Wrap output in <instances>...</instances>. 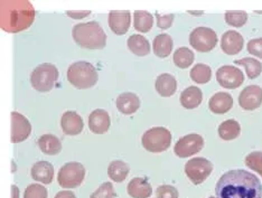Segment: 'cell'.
<instances>
[{
    "instance_id": "6",
    "label": "cell",
    "mask_w": 262,
    "mask_h": 198,
    "mask_svg": "<svg viewBox=\"0 0 262 198\" xmlns=\"http://www.w3.org/2000/svg\"><path fill=\"white\" fill-rule=\"evenodd\" d=\"M142 146L150 152H163L171 143V134L164 127H156L147 130L142 136Z\"/></svg>"
},
{
    "instance_id": "40",
    "label": "cell",
    "mask_w": 262,
    "mask_h": 198,
    "mask_svg": "<svg viewBox=\"0 0 262 198\" xmlns=\"http://www.w3.org/2000/svg\"><path fill=\"white\" fill-rule=\"evenodd\" d=\"M67 14L71 18H73V19H82V18L89 16L91 13H90V11H84V13H83V11H81V13H75V11H74V13H72V11H68Z\"/></svg>"
},
{
    "instance_id": "24",
    "label": "cell",
    "mask_w": 262,
    "mask_h": 198,
    "mask_svg": "<svg viewBox=\"0 0 262 198\" xmlns=\"http://www.w3.org/2000/svg\"><path fill=\"white\" fill-rule=\"evenodd\" d=\"M128 49L137 56H146L150 53V44L142 35H131L127 41Z\"/></svg>"
},
{
    "instance_id": "28",
    "label": "cell",
    "mask_w": 262,
    "mask_h": 198,
    "mask_svg": "<svg viewBox=\"0 0 262 198\" xmlns=\"http://www.w3.org/2000/svg\"><path fill=\"white\" fill-rule=\"evenodd\" d=\"M154 17L148 11L137 10L134 14V26L140 33H148L152 28Z\"/></svg>"
},
{
    "instance_id": "42",
    "label": "cell",
    "mask_w": 262,
    "mask_h": 198,
    "mask_svg": "<svg viewBox=\"0 0 262 198\" xmlns=\"http://www.w3.org/2000/svg\"><path fill=\"white\" fill-rule=\"evenodd\" d=\"M19 197V190L17 188V186H11V198H18Z\"/></svg>"
},
{
    "instance_id": "9",
    "label": "cell",
    "mask_w": 262,
    "mask_h": 198,
    "mask_svg": "<svg viewBox=\"0 0 262 198\" xmlns=\"http://www.w3.org/2000/svg\"><path fill=\"white\" fill-rule=\"evenodd\" d=\"M213 165L210 160L205 158H193L185 165V172L190 182L195 185H200L211 175Z\"/></svg>"
},
{
    "instance_id": "3",
    "label": "cell",
    "mask_w": 262,
    "mask_h": 198,
    "mask_svg": "<svg viewBox=\"0 0 262 198\" xmlns=\"http://www.w3.org/2000/svg\"><path fill=\"white\" fill-rule=\"evenodd\" d=\"M72 36L82 49L102 50L106 44V35L97 21L77 24L72 29Z\"/></svg>"
},
{
    "instance_id": "17",
    "label": "cell",
    "mask_w": 262,
    "mask_h": 198,
    "mask_svg": "<svg viewBox=\"0 0 262 198\" xmlns=\"http://www.w3.org/2000/svg\"><path fill=\"white\" fill-rule=\"evenodd\" d=\"M110 124L111 121L109 113L102 109L94 110L90 115V117H89V128H90V130L94 132V134H104V132L109 130Z\"/></svg>"
},
{
    "instance_id": "19",
    "label": "cell",
    "mask_w": 262,
    "mask_h": 198,
    "mask_svg": "<svg viewBox=\"0 0 262 198\" xmlns=\"http://www.w3.org/2000/svg\"><path fill=\"white\" fill-rule=\"evenodd\" d=\"M117 107L123 115H134L140 107V100L135 93H122L117 99Z\"/></svg>"
},
{
    "instance_id": "22",
    "label": "cell",
    "mask_w": 262,
    "mask_h": 198,
    "mask_svg": "<svg viewBox=\"0 0 262 198\" xmlns=\"http://www.w3.org/2000/svg\"><path fill=\"white\" fill-rule=\"evenodd\" d=\"M127 190L133 198H148L152 194L150 184L144 178H134L129 183Z\"/></svg>"
},
{
    "instance_id": "38",
    "label": "cell",
    "mask_w": 262,
    "mask_h": 198,
    "mask_svg": "<svg viewBox=\"0 0 262 198\" xmlns=\"http://www.w3.org/2000/svg\"><path fill=\"white\" fill-rule=\"evenodd\" d=\"M248 52L252 55L262 58V38L251 39L248 43Z\"/></svg>"
},
{
    "instance_id": "26",
    "label": "cell",
    "mask_w": 262,
    "mask_h": 198,
    "mask_svg": "<svg viewBox=\"0 0 262 198\" xmlns=\"http://www.w3.org/2000/svg\"><path fill=\"white\" fill-rule=\"evenodd\" d=\"M38 146L45 155L54 156L62 150V143L57 137L53 135H44L38 139Z\"/></svg>"
},
{
    "instance_id": "30",
    "label": "cell",
    "mask_w": 262,
    "mask_h": 198,
    "mask_svg": "<svg viewBox=\"0 0 262 198\" xmlns=\"http://www.w3.org/2000/svg\"><path fill=\"white\" fill-rule=\"evenodd\" d=\"M190 79L198 84H205L210 82L212 77V70L208 65L205 64H196L190 70Z\"/></svg>"
},
{
    "instance_id": "34",
    "label": "cell",
    "mask_w": 262,
    "mask_h": 198,
    "mask_svg": "<svg viewBox=\"0 0 262 198\" xmlns=\"http://www.w3.org/2000/svg\"><path fill=\"white\" fill-rule=\"evenodd\" d=\"M246 165L262 176V152L254 151L249 153L246 158Z\"/></svg>"
},
{
    "instance_id": "20",
    "label": "cell",
    "mask_w": 262,
    "mask_h": 198,
    "mask_svg": "<svg viewBox=\"0 0 262 198\" xmlns=\"http://www.w3.org/2000/svg\"><path fill=\"white\" fill-rule=\"evenodd\" d=\"M181 104L185 107V109L192 110L198 107L203 100V93L201 90L196 86H189L184 90L181 94Z\"/></svg>"
},
{
    "instance_id": "21",
    "label": "cell",
    "mask_w": 262,
    "mask_h": 198,
    "mask_svg": "<svg viewBox=\"0 0 262 198\" xmlns=\"http://www.w3.org/2000/svg\"><path fill=\"white\" fill-rule=\"evenodd\" d=\"M32 177L39 183L51 184L54 177V168L47 161H39L32 168Z\"/></svg>"
},
{
    "instance_id": "37",
    "label": "cell",
    "mask_w": 262,
    "mask_h": 198,
    "mask_svg": "<svg viewBox=\"0 0 262 198\" xmlns=\"http://www.w3.org/2000/svg\"><path fill=\"white\" fill-rule=\"evenodd\" d=\"M157 198H178V191L169 185H163L157 189Z\"/></svg>"
},
{
    "instance_id": "14",
    "label": "cell",
    "mask_w": 262,
    "mask_h": 198,
    "mask_svg": "<svg viewBox=\"0 0 262 198\" xmlns=\"http://www.w3.org/2000/svg\"><path fill=\"white\" fill-rule=\"evenodd\" d=\"M244 45V39L240 33L235 31H228L222 35L221 47L226 55H236L239 54Z\"/></svg>"
},
{
    "instance_id": "4",
    "label": "cell",
    "mask_w": 262,
    "mask_h": 198,
    "mask_svg": "<svg viewBox=\"0 0 262 198\" xmlns=\"http://www.w3.org/2000/svg\"><path fill=\"white\" fill-rule=\"evenodd\" d=\"M68 80L76 89H90L98 82V72L89 62H75L68 70Z\"/></svg>"
},
{
    "instance_id": "2",
    "label": "cell",
    "mask_w": 262,
    "mask_h": 198,
    "mask_svg": "<svg viewBox=\"0 0 262 198\" xmlns=\"http://www.w3.org/2000/svg\"><path fill=\"white\" fill-rule=\"evenodd\" d=\"M35 11L26 2L2 3V28L6 32L17 33L24 31L34 20Z\"/></svg>"
},
{
    "instance_id": "15",
    "label": "cell",
    "mask_w": 262,
    "mask_h": 198,
    "mask_svg": "<svg viewBox=\"0 0 262 198\" xmlns=\"http://www.w3.org/2000/svg\"><path fill=\"white\" fill-rule=\"evenodd\" d=\"M61 127L65 135L76 136L82 132L84 123H83L82 118L76 112L68 111L62 116Z\"/></svg>"
},
{
    "instance_id": "1",
    "label": "cell",
    "mask_w": 262,
    "mask_h": 198,
    "mask_svg": "<svg viewBox=\"0 0 262 198\" xmlns=\"http://www.w3.org/2000/svg\"><path fill=\"white\" fill-rule=\"evenodd\" d=\"M215 194L216 198H262V184L251 172L230 170L220 178Z\"/></svg>"
},
{
    "instance_id": "29",
    "label": "cell",
    "mask_w": 262,
    "mask_h": 198,
    "mask_svg": "<svg viewBox=\"0 0 262 198\" xmlns=\"http://www.w3.org/2000/svg\"><path fill=\"white\" fill-rule=\"evenodd\" d=\"M129 171H130L129 166L121 160L112 161L108 168L109 177L112 179V181H115L117 183L123 182L129 175Z\"/></svg>"
},
{
    "instance_id": "25",
    "label": "cell",
    "mask_w": 262,
    "mask_h": 198,
    "mask_svg": "<svg viewBox=\"0 0 262 198\" xmlns=\"http://www.w3.org/2000/svg\"><path fill=\"white\" fill-rule=\"evenodd\" d=\"M172 39L168 34H160L154 39V53L158 57L165 58L170 55L172 51Z\"/></svg>"
},
{
    "instance_id": "35",
    "label": "cell",
    "mask_w": 262,
    "mask_h": 198,
    "mask_svg": "<svg viewBox=\"0 0 262 198\" xmlns=\"http://www.w3.org/2000/svg\"><path fill=\"white\" fill-rule=\"evenodd\" d=\"M24 198H47V190L38 184L29 185L24 194Z\"/></svg>"
},
{
    "instance_id": "11",
    "label": "cell",
    "mask_w": 262,
    "mask_h": 198,
    "mask_svg": "<svg viewBox=\"0 0 262 198\" xmlns=\"http://www.w3.org/2000/svg\"><path fill=\"white\" fill-rule=\"evenodd\" d=\"M216 80L220 85L225 89H236L244 82L243 72L232 65H225L216 72Z\"/></svg>"
},
{
    "instance_id": "32",
    "label": "cell",
    "mask_w": 262,
    "mask_h": 198,
    "mask_svg": "<svg viewBox=\"0 0 262 198\" xmlns=\"http://www.w3.org/2000/svg\"><path fill=\"white\" fill-rule=\"evenodd\" d=\"M195 55L187 47H181L174 53V63L180 69H187L193 64Z\"/></svg>"
},
{
    "instance_id": "39",
    "label": "cell",
    "mask_w": 262,
    "mask_h": 198,
    "mask_svg": "<svg viewBox=\"0 0 262 198\" xmlns=\"http://www.w3.org/2000/svg\"><path fill=\"white\" fill-rule=\"evenodd\" d=\"M157 17V25L160 29H167L171 26L172 21H174V15L169 14V15H160L156 14Z\"/></svg>"
},
{
    "instance_id": "12",
    "label": "cell",
    "mask_w": 262,
    "mask_h": 198,
    "mask_svg": "<svg viewBox=\"0 0 262 198\" xmlns=\"http://www.w3.org/2000/svg\"><path fill=\"white\" fill-rule=\"evenodd\" d=\"M32 132L28 120L18 112L11 113V142L17 143L26 140Z\"/></svg>"
},
{
    "instance_id": "43",
    "label": "cell",
    "mask_w": 262,
    "mask_h": 198,
    "mask_svg": "<svg viewBox=\"0 0 262 198\" xmlns=\"http://www.w3.org/2000/svg\"><path fill=\"white\" fill-rule=\"evenodd\" d=\"M210 198H214V197H210Z\"/></svg>"
},
{
    "instance_id": "13",
    "label": "cell",
    "mask_w": 262,
    "mask_h": 198,
    "mask_svg": "<svg viewBox=\"0 0 262 198\" xmlns=\"http://www.w3.org/2000/svg\"><path fill=\"white\" fill-rule=\"evenodd\" d=\"M239 104L242 109L252 111L262 104V89L258 85H249L239 95Z\"/></svg>"
},
{
    "instance_id": "16",
    "label": "cell",
    "mask_w": 262,
    "mask_h": 198,
    "mask_svg": "<svg viewBox=\"0 0 262 198\" xmlns=\"http://www.w3.org/2000/svg\"><path fill=\"white\" fill-rule=\"evenodd\" d=\"M108 21L113 33L117 35H124L130 27L131 15L129 11H111Z\"/></svg>"
},
{
    "instance_id": "36",
    "label": "cell",
    "mask_w": 262,
    "mask_h": 198,
    "mask_svg": "<svg viewBox=\"0 0 262 198\" xmlns=\"http://www.w3.org/2000/svg\"><path fill=\"white\" fill-rule=\"evenodd\" d=\"M116 191L113 189L111 183H104L94 191L90 198H115Z\"/></svg>"
},
{
    "instance_id": "5",
    "label": "cell",
    "mask_w": 262,
    "mask_h": 198,
    "mask_svg": "<svg viewBox=\"0 0 262 198\" xmlns=\"http://www.w3.org/2000/svg\"><path fill=\"white\" fill-rule=\"evenodd\" d=\"M58 79V70L50 63L38 65L31 75L33 87L38 92H49Z\"/></svg>"
},
{
    "instance_id": "31",
    "label": "cell",
    "mask_w": 262,
    "mask_h": 198,
    "mask_svg": "<svg viewBox=\"0 0 262 198\" xmlns=\"http://www.w3.org/2000/svg\"><path fill=\"white\" fill-rule=\"evenodd\" d=\"M234 64L244 66L247 70L248 77L251 80L258 77L262 72V64L258 61V59L252 58V57H244L241 59H237V61L234 62Z\"/></svg>"
},
{
    "instance_id": "33",
    "label": "cell",
    "mask_w": 262,
    "mask_h": 198,
    "mask_svg": "<svg viewBox=\"0 0 262 198\" xmlns=\"http://www.w3.org/2000/svg\"><path fill=\"white\" fill-rule=\"evenodd\" d=\"M226 24L233 27H242L248 20V14L246 11H229L224 15Z\"/></svg>"
},
{
    "instance_id": "18",
    "label": "cell",
    "mask_w": 262,
    "mask_h": 198,
    "mask_svg": "<svg viewBox=\"0 0 262 198\" xmlns=\"http://www.w3.org/2000/svg\"><path fill=\"white\" fill-rule=\"evenodd\" d=\"M232 105H233V99L226 92L215 93L208 102L210 110L216 115H224V113L229 112Z\"/></svg>"
},
{
    "instance_id": "41",
    "label": "cell",
    "mask_w": 262,
    "mask_h": 198,
    "mask_svg": "<svg viewBox=\"0 0 262 198\" xmlns=\"http://www.w3.org/2000/svg\"><path fill=\"white\" fill-rule=\"evenodd\" d=\"M55 198H75V195L70 190H63L57 193Z\"/></svg>"
},
{
    "instance_id": "10",
    "label": "cell",
    "mask_w": 262,
    "mask_h": 198,
    "mask_svg": "<svg viewBox=\"0 0 262 198\" xmlns=\"http://www.w3.org/2000/svg\"><path fill=\"white\" fill-rule=\"evenodd\" d=\"M204 147V140L200 135L192 134L181 138L175 145V153L181 158H187L200 152Z\"/></svg>"
},
{
    "instance_id": "23",
    "label": "cell",
    "mask_w": 262,
    "mask_h": 198,
    "mask_svg": "<svg viewBox=\"0 0 262 198\" xmlns=\"http://www.w3.org/2000/svg\"><path fill=\"white\" fill-rule=\"evenodd\" d=\"M156 90L157 92L164 98H169L175 94L177 90L176 79L170 74H162L156 80Z\"/></svg>"
},
{
    "instance_id": "27",
    "label": "cell",
    "mask_w": 262,
    "mask_h": 198,
    "mask_svg": "<svg viewBox=\"0 0 262 198\" xmlns=\"http://www.w3.org/2000/svg\"><path fill=\"white\" fill-rule=\"evenodd\" d=\"M241 125L235 120H226L219 127V135L223 140H233L240 136Z\"/></svg>"
},
{
    "instance_id": "7",
    "label": "cell",
    "mask_w": 262,
    "mask_h": 198,
    "mask_svg": "<svg viewBox=\"0 0 262 198\" xmlns=\"http://www.w3.org/2000/svg\"><path fill=\"white\" fill-rule=\"evenodd\" d=\"M85 176V168L80 163L65 164L58 171L57 182L63 188H74L80 186Z\"/></svg>"
},
{
    "instance_id": "8",
    "label": "cell",
    "mask_w": 262,
    "mask_h": 198,
    "mask_svg": "<svg viewBox=\"0 0 262 198\" xmlns=\"http://www.w3.org/2000/svg\"><path fill=\"white\" fill-rule=\"evenodd\" d=\"M189 44L196 51L207 53L216 46L217 36L211 28L198 27L189 35Z\"/></svg>"
}]
</instances>
